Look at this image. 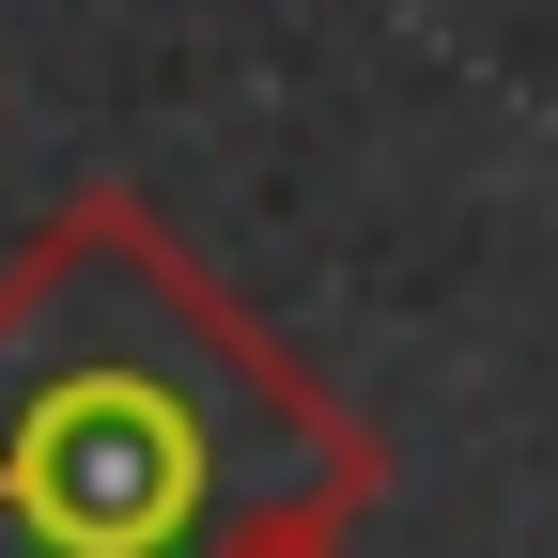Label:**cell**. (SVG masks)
<instances>
[{
	"mask_svg": "<svg viewBox=\"0 0 558 558\" xmlns=\"http://www.w3.org/2000/svg\"><path fill=\"white\" fill-rule=\"evenodd\" d=\"M388 435L140 186L47 202L0 264V558H248L373 512Z\"/></svg>",
	"mask_w": 558,
	"mask_h": 558,
	"instance_id": "cell-1",
	"label": "cell"
},
{
	"mask_svg": "<svg viewBox=\"0 0 558 558\" xmlns=\"http://www.w3.org/2000/svg\"><path fill=\"white\" fill-rule=\"evenodd\" d=\"M248 558H357V512H295V527H264Z\"/></svg>",
	"mask_w": 558,
	"mask_h": 558,
	"instance_id": "cell-2",
	"label": "cell"
}]
</instances>
